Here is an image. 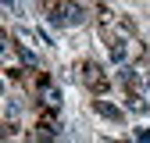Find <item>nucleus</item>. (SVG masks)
I'll return each mask as SVG.
<instances>
[{
    "label": "nucleus",
    "instance_id": "nucleus-1",
    "mask_svg": "<svg viewBox=\"0 0 150 143\" xmlns=\"http://www.w3.org/2000/svg\"><path fill=\"white\" fill-rule=\"evenodd\" d=\"M79 82L89 89V93H97V97H104L107 89H111V75L97 61H79Z\"/></svg>",
    "mask_w": 150,
    "mask_h": 143
},
{
    "label": "nucleus",
    "instance_id": "nucleus-2",
    "mask_svg": "<svg viewBox=\"0 0 150 143\" xmlns=\"http://www.w3.org/2000/svg\"><path fill=\"white\" fill-rule=\"evenodd\" d=\"M47 11H50V22H57V25H75L86 18L82 4H47Z\"/></svg>",
    "mask_w": 150,
    "mask_h": 143
},
{
    "label": "nucleus",
    "instance_id": "nucleus-3",
    "mask_svg": "<svg viewBox=\"0 0 150 143\" xmlns=\"http://www.w3.org/2000/svg\"><path fill=\"white\" fill-rule=\"evenodd\" d=\"M93 111H97V115H104V118H111V122H122V107L107 104V100H93Z\"/></svg>",
    "mask_w": 150,
    "mask_h": 143
}]
</instances>
